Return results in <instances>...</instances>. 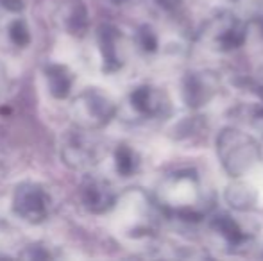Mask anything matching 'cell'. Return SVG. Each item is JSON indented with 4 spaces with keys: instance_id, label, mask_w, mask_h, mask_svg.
Instances as JSON below:
<instances>
[{
    "instance_id": "cell-1",
    "label": "cell",
    "mask_w": 263,
    "mask_h": 261,
    "mask_svg": "<svg viewBox=\"0 0 263 261\" xmlns=\"http://www.w3.org/2000/svg\"><path fill=\"white\" fill-rule=\"evenodd\" d=\"M163 208L183 220H199L210 209L208 192L201 175L192 168H183L168 174L158 188Z\"/></svg>"
},
{
    "instance_id": "cell-2",
    "label": "cell",
    "mask_w": 263,
    "mask_h": 261,
    "mask_svg": "<svg viewBox=\"0 0 263 261\" xmlns=\"http://www.w3.org/2000/svg\"><path fill=\"white\" fill-rule=\"evenodd\" d=\"M217 156L231 177L246 175L261 161V145L256 138L236 127H226L217 136Z\"/></svg>"
},
{
    "instance_id": "cell-3",
    "label": "cell",
    "mask_w": 263,
    "mask_h": 261,
    "mask_svg": "<svg viewBox=\"0 0 263 261\" xmlns=\"http://www.w3.org/2000/svg\"><path fill=\"white\" fill-rule=\"evenodd\" d=\"M249 27L231 11L215 13L201 31L202 42L215 52H233L247 42Z\"/></svg>"
},
{
    "instance_id": "cell-4",
    "label": "cell",
    "mask_w": 263,
    "mask_h": 261,
    "mask_svg": "<svg viewBox=\"0 0 263 261\" xmlns=\"http://www.w3.org/2000/svg\"><path fill=\"white\" fill-rule=\"evenodd\" d=\"M208 229L211 236L217 240V244L229 252L246 251L247 247H251L254 240L253 231L229 213H218V215L211 216L208 222Z\"/></svg>"
},
{
    "instance_id": "cell-5",
    "label": "cell",
    "mask_w": 263,
    "mask_h": 261,
    "mask_svg": "<svg viewBox=\"0 0 263 261\" xmlns=\"http://www.w3.org/2000/svg\"><path fill=\"white\" fill-rule=\"evenodd\" d=\"M220 91V79L211 70H194L183 77L181 95L186 108L201 109L208 106Z\"/></svg>"
},
{
    "instance_id": "cell-6",
    "label": "cell",
    "mask_w": 263,
    "mask_h": 261,
    "mask_svg": "<svg viewBox=\"0 0 263 261\" xmlns=\"http://www.w3.org/2000/svg\"><path fill=\"white\" fill-rule=\"evenodd\" d=\"M133 106L142 116L147 118H165L170 113V101L165 91L153 86L138 88L133 95Z\"/></svg>"
},
{
    "instance_id": "cell-7",
    "label": "cell",
    "mask_w": 263,
    "mask_h": 261,
    "mask_svg": "<svg viewBox=\"0 0 263 261\" xmlns=\"http://www.w3.org/2000/svg\"><path fill=\"white\" fill-rule=\"evenodd\" d=\"M226 202L236 211H249L256 206L258 192L249 183H243L240 181V177H236V181H233L226 190Z\"/></svg>"
},
{
    "instance_id": "cell-8",
    "label": "cell",
    "mask_w": 263,
    "mask_h": 261,
    "mask_svg": "<svg viewBox=\"0 0 263 261\" xmlns=\"http://www.w3.org/2000/svg\"><path fill=\"white\" fill-rule=\"evenodd\" d=\"M159 4H161L165 9L174 11V9H177V7L181 6V0H159Z\"/></svg>"
},
{
    "instance_id": "cell-9",
    "label": "cell",
    "mask_w": 263,
    "mask_h": 261,
    "mask_svg": "<svg viewBox=\"0 0 263 261\" xmlns=\"http://www.w3.org/2000/svg\"><path fill=\"white\" fill-rule=\"evenodd\" d=\"M260 145H261V161H263V139L260 142Z\"/></svg>"
},
{
    "instance_id": "cell-10",
    "label": "cell",
    "mask_w": 263,
    "mask_h": 261,
    "mask_svg": "<svg viewBox=\"0 0 263 261\" xmlns=\"http://www.w3.org/2000/svg\"><path fill=\"white\" fill-rule=\"evenodd\" d=\"M260 256H261V258H263V247H261V251H260Z\"/></svg>"
}]
</instances>
